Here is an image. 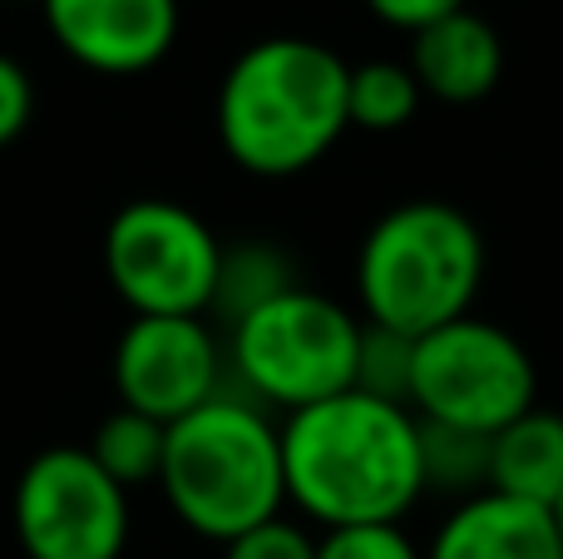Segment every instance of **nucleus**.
Wrapping results in <instances>:
<instances>
[{
  "label": "nucleus",
  "mask_w": 563,
  "mask_h": 559,
  "mask_svg": "<svg viewBox=\"0 0 563 559\" xmlns=\"http://www.w3.org/2000/svg\"><path fill=\"white\" fill-rule=\"evenodd\" d=\"M287 505L321 530L400 525L426 495L420 416L371 392H341L282 421Z\"/></svg>",
  "instance_id": "1"
},
{
  "label": "nucleus",
  "mask_w": 563,
  "mask_h": 559,
  "mask_svg": "<svg viewBox=\"0 0 563 559\" xmlns=\"http://www.w3.org/2000/svg\"><path fill=\"white\" fill-rule=\"evenodd\" d=\"M351 65L307 35L247 45L218 85V139L243 174L291 178L336 149L346 119Z\"/></svg>",
  "instance_id": "2"
},
{
  "label": "nucleus",
  "mask_w": 563,
  "mask_h": 559,
  "mask_svg": "<svg viewBox=\"0 0 563 559\" xmlns=\"http://www.w3.org/2000/svg\"><path fill=\"white\" fill-rule=\"evenodd\" d=\"M164 501L203 540H238L243 530L287 511L282 426L243 392H218L208 406L168 426Z\"/></svg>",
  "instance_id": "3"
},
{
  "label": "nucleus",
  "mask_w": 563,
  "mask_h": 559,
  "mask_svg": "<svg viewBox=\"0 0 563 559\" xmlns=\"http://www.w3.org/2000/svg\"><path fill=\"white\" fill-rule=\"evenodd\" d=\"M485 233L445 198H406L366 228L356 253L361 317L400 337H426L475 313Z\"/></svg>",
  "instance_id": "4"
},
{
  "label": "nucleus",
  "mask_w": 563,
  "mask_h": 559,
  "mask_svg": "<svg viewBox=\"0 0 563 559\" xmlns=\"http://www.w3.org/2000/svg\"><path fill=\"white\" fill-rule=\"evenodd\" d=\"M361 332V313L317 287L291 283L233 327L228 366L257 406L291 416L356 386Z\"/></svg>",
  "instance_id": "5"
},
{
  "label": "nucleus",
  "mask_w": 563,
  "mask_h": 559,
  "mask_svg": "<svg viewBox=\"0 0 563 559\" xmlns=\"http://www.w3.org/2000/svg\"><path fill=\"white\" fill-rule=\"evenodd\" d=\"M539 406V372L529 347L489 317H455L416 337L410 357V412L430 426L499 436Z\"/></svg>",
  "instance_id": "6"
},
{
  "label": "nucleus",
  "mask_w": 563,
  "mask_h": 559,
  "mask_svg": "<svg viewBox=\"0 0 563 559\" xmlns=\"http://www.w3.org/2000/svg\"><path fill=\"white\" fill-rule=\"evenodd\" d=\"M223 273L218 233L174 198H134L104 228V277L134 317H208Z\"/></svg>",
  "instance_id": "7"
},
{
  "label": "nucleus",
  "mask_w": 563,
  "mask_h": 559,
  "mask_svg": "<svg viewBox=\"0 0 563 559\" xmlns=\"http://www.w3.org/2000/svg\"><path fill=\"white\" fill-rule=\"evenodd\" d=\"M15 540L25 559H119L129 550V491L89 446H49L15 481Z\"/></svg>",
  "instance_id": "8"
},
{
  "label": "nucleus",
  "mask_w": 563,
  "mask_h": 559,
  "mask_svg": "<svg viewBox=\"0 0 563 559\" xmlns=\"http://www.w3.org/2000/svg\"><path fill=\"white\" fill-rule=\"evenodd\" d=\"M228 386V352L208 317H129L114 342L119 406L174 426Z\"/></svg>",
  "instance_id": "9"
},
{
  "label": "nucleus",
  "mask_w": 563,
  "mask_h": 559,
  "mask_svg": "<svg viewBox=\"0 0 563 559\" xmlns=\"http://www.w3.org/2000/svg\"><path fill=\"white\" fill-rule=\"evenodd\" d=\"M55 45L95 75H144L178 40V0H40Z\"/></svg>",
  "instance_id": "10"
},
{
  "label": "nucleus",
  "mask_w": 563,
  "mask_h": 559,
  "mask_svg": "<svg viewBox=\"0 0 563 559\" xmlns=\"http://www.w3.org/2000/svg\"><path fill=\"white\" fill-rule=\"evenodd\" d=\"M406 65L426 99L479 105V99L495 95L499 75H505V40L485 15H475L465 6L455 15L435 20V25L416 30Z\"/></svg>",
  "instance_id": "11"
},
{
  "label": "nucleus",
  "mask_w": 563,
  "mask_h": 559,
  "mask_svg": "<svg viewBox=\"0 0 563 559\" xmlns=\"http://www.w3.org/2000/svg\"><path fill=\"white\" fill-rule=\"evenodd\" d=\"M426 559H563V540L549 505L479 491L470 501H455Z\"/></svg>",
  "instance_id": "12"
},
{
  "label": "nucleus",
  "mask_w": 563,
  "mask_h": 559,
  "mask_svg": "<svg viewBox=\"0 0 563 559\" xmlns=\"http://www.w3.org/2000/svg\"><path fill=\"white\" fill-rule=\"evenodd\" d=\"M489 491H505L515 501H534L554 511L563 495V416L525 412L499 436H489Z\"/></svg>",
  "instance_id": "13"
},
{
  "label": "nucleus",
  "mask_w": 563,
  "mask_h": 559,
  "mask_svg": "<svg viewBox=\"0 0 563 559\" xmlns=\"http://www.w3.org/2000/svg\"><path fill=\"white\" fill-rule=\"evenodd\" d=\"M426 95H420L416 75L406 59H361L346 75V119L351 129L366 134H396L420 114Z\"/></svg>",
  "instance_id": "14"
},
{
  "label": "nucleus",
  "mask_w": 563,
  "mask_h": 559,
  "mask_svg": "<svg viewBox=\"0 0 563 559\" xmlns=\"http://www.w3.org/2000/svg\"><path fill=\"white\" fill-rule=\"evenodd\" d=\"M164 451H168V426L154 421L144 412H109L99 421L95 441H89V456L104 465L109 481H119L124 491H139V485H158V471H164Z\"/></svg>",
  "instance_id": "15"
},
{
  "label": "nucleus",
  "mask_w": 563,
  "mask_h": 559,
  "mask_svg": "<svg viewBox=\"0 0 563 559\" xmlns=\"http://www.w3.org/2000/svg\"><path fill=\"white\" fill-rule=\"evenodd\" d=\"M287 257L267 243H243V248H223V273H218V293L208 317H223L228 327H238L253 307H263L267 297L287 293Z\"/></svg>",
  "instance_id": "16"
},
{
  "label": "nucleus",
  "mask_w": 563,
  "mask_h": 559,
  "mask_svg": "<svg viewBox=\"0 0 563 559\" xmlns=\"http://www.w3.org/2000/svg\"><path fill=\"white\" fill-rule=\"evenodd\" d=\"M420 461H426V491H450L460 501L489 491V436L420 421Z\"/></svg>",
  "instance_id": "17"
},
{
  "label": "nucleus",
  "mask_w": 563,
  "mask_h": 559,
  "mask_svg": "<svg viewBox=\"0 0 563 559\" xmlns=\"http://www.w3.org/2000/svg\"><path fill=\"white\" fill-rule=\"evenodd\" d=\"M410 357H416V337H400V332L366 322V332H361L356 392L410 406Z\"/></svg>",
  "instance_id": "18"
},
{
  "label": "nucleus",
  "mask_w": 563,
  "mask_h": 559,
  "mask_svg": "<svg viewBox=\"0 0 563 559\" xmlns=\"http://www.w3.org/2000/svg\"><path fill=\"white\" fill-rule=\"evenodd\" d=\"M317 559H426L400 525H356V530H321Z\"/></svg>",
  "instance_id": "19"
},
{
  "label": "nucleus",
  "mask_w": 563,
  "mask_h": 559,
  "mask_svg": "<svg viewBox=\"0 0 563 559\" xmlns=\"http://www.w3.org/2000/svg\"><path fill=\"white\" fill-rule=\"evenodd\" d=\"M223 559H317V535L287 515H273V520L243 530L238 540H228Z\"/></svg>",
  "instance_id": "20"
},
{
  "label": "nucleus",
  "mask_w": 563,
  "mask_h": 559,
  "mask_svg": "<svg viewBox=\"0 0 563 559\" xmlns=\"http://www.w3.org/2000/svg\"><path fill=\"white\" fill-rule=\"evenodd\" d=\"M30 114H35V85H30L25 65L0 50V149L25 134Z\"/></svg>",
  "instance_id": "21"
},
{
  "label": "nucleus",
  "mask_w": 563,
  "mask_h": 559,
  "mask_svg": "<svg viewBox=\"0 0 563 559\" xmlns=\"http://www.w3.org/2000/svg\"><path fill=\"white\" fill-rule=\"evenodd\" d=\"M366 6H371V15L376 20H386V25L416 35V30H426V25H435V20L465 10L470 0H366Z\"/></svg>",
  "instance_id": "22"
},
{
  "label": "nucleus",
  "mask_w": 563,
  "mask_h": 559,
  "mask_svg": "<svg viewBox=\"0 0 563 559\" xmlns=\"http://www.w3.org/2000/svg\"><path fill=\"white\" fill-rule=\"evenodd\" d=\"M554 525H559V540H563V495H559V505H554Z\"/></svg>",
  "instance_id": "23"
}]
</instances>
